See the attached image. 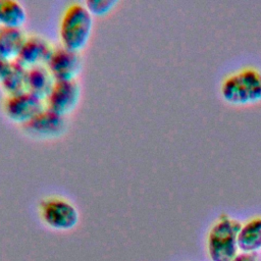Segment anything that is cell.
I'll use <instances>...</instances> for the list:
<instances>
[{
	"label": "cell",
	"instance_id": "cell-9",
	"mask_svg": "<svg viewBox=\"0 0 261 261\" xmlns=\"http://www.w3.org/2000/svg\"><path fill=\"white\" fill-rule=\"evenodd\" d=\"M53 48L54 46L43 36L27 35L16 60L27 67L46 64Z\"/></svg>",
	"mask_w": 261,
	"mask_h": 261
},
{
	"label": "cell",
	"instance_id": "cell-5",
	"mask_svg": "<svg viewBox=\"0 0 261 261\" xmlns=\"http://www.w3.org/2000/svg\"><path fill=\"white\" fill-rule=\"evenodd\" d=\"M23 130L37 139H54L60 137L67 127L65 115L49 107L43 108L30 120L21 124Z\"/></svg>",
	"mask_w": 261,
	"mask_h": 261
},
{
	"label": "cell",
	"instance_id": "cell-2",
	"mask_svg": "<svg viewBox=\"0 0 261 261\" xmlns=\"http://www.w3.org/2000/svg\"><path fill=\"white\" fill-rule=\"evenodd\" d=\"M220 93L231 104H249L261 99V71L253 66L228 74L221 83Z\"/></svg>",
	"mask_w": 261,
	"mask_h": 261
},
{
	"label": "cell",
	"instance_id": "cell-12",
	"mask_svg": "<svg viewBox=\"0 0 261 261\" xmlns=\"http://www.w3.org/2000/svg\"><path fill=\"white\" fill-rule=\"evenodd\" d=\"M239 250L255 253L261 249V217H255L242 224L238 234Z\"/></svg>",
	"mask_w": 261,
	"mask_h": 261
},
{
	"label": "cell",
	"instance_id": "cell-1",
	"mask_svg": "<svg viewBox=\"0 0 261 261\" xmlns=\"http://www.w3.org/2000/svg\"><path fill=\"white\" fill-rule=\"evenodd\" d=\"M93 24L94 15L85 3H70L63 10L59 23V36L62 45L81 51L91 37Z\"/></svg>",
	"mask_w": 261,
	"mask_h": 261
},
{
	"label": "cell",
	"instance_id": "cell-6",
	"mask_svg": "<svg viewBox=\"0 0 261 261\" xmlns=\"http://www.w3.org/2000/svg\"><path fill=\"white\" fill-rule=\"evenodd\" d=\"M45 107V100L30 91L6 95L3 101V110L6 116L21 124L30 120Z\"/></svg>",
	"mask_w": 261,
	"mask_h": 261
},
{
	"label": "cell",
	"instance_id": "cell-3",
	"mask_svg": "<svg viewBox=\"0 0 261 261\" xmlns=\"http://www.w3.org/2000/svg\"><path fill=\"white\" fill-rule=\"evenodd\" d=\"M241 222L221 215L211 226L207 238V251L211 261H231L239 253L238 234Z\"/></svg>",
	"mask_w": 261,
	"mask_h": 261
},
{
	"label": "cell",
	"instance_id": "cell-17",
	"mask_svg": "<svg viewBox=\"0 0 261 261\" xmlns=\"http://www.w3.org/2000/svg\"><path fill=\"white\" fill-rule=\"evenodd\" d=\"M9 64H10L9 61H6V60L0 58V82L4 77L6 71H7L8 67H9Z\"/></svg>",
	"mask_w": 261,
	"mask_h": 261
},
{
	"label": "cell",
	"instance_id": "cell-8",
	"mask_svg": "<svg viewBox=\"0 0 261 261\" xmlns=\"http://www.w3.org/2000/svg\"><path fill=\"white\" fill-rule=\"evenodd\" d=\"M81 97V86L76 79L55 80L54 85L45 99L46 106L66 115L77 105Z\"/></svg>",
	"mask_w": 261,
	"mask_h": 261
},
{
	"label": "cell",
	"instance_id": "cell-16",
	"mask_svg": "<svg viewBox=\"0 0 261 261\" xmlns=\"http://www.w3.org/2000/svg\"><path fill=\"white\" fill-rule=\"evenodd\" d=\"M231 261H257L255 253H240Z\"/></svg>",
	"mask_w": 261,
	"mask_h": 261
},
{
	"label": "cell",
	"instance_id": "cell-7",
	"mask_svg": "<svg viewBox=\"0 0 261 261\" xmlns=\"http://www.w3.org/2000/svg\"><path fill=\"white\" fill-rule=\"evenodd\" d=\"M83 60L80 51L69 49L62 44L54 46L46 66L55 80H73L82 69Z\"/></svg>",
	"mask_w": 261,
	"mask_h": 261
},
{
	"label": "cell",
	"instance_id": "cell-13",
	"mask_svg": "<svg viewBox=\"0 0 261 261\" xmlns=\"http://www.w3.org/2000/svg\"><path fill=\"white\" fill-rule=\"evenodd\" d=\"M27 71L28 67L19 61L13 60L10 62L4 77L0 82L7 95L27 91Z\"/></svg>",
	"mask_w": 261,
	"mask_h": 261
},
{
	"label": "cell",
	"instance_id": "cell-14",
	"mask_svg": "<svg viewBox=\"0 0 261 261\" xmlns=\"http://www.w3.org/2000/svg\"><path fill=\"white\" fill-rule=\"evenodd\" d=\"M27 15L24 6L18 0H0V25L21 28Z\"/></svg>",
	"mask_w": 261,
	"mask_h": 261
},
{
	"label": "cell",
	"instance_id": "cell-11",
	"mask_svg": "<svg viewBox=\"0 0 261 261\" xmlns=\"http://www.w3.org/2000/svg\"><path fill=\"white\" fill-rule=\"evenodd\" d=\"M55 79L46 64L28 67L27 71V91L46 99L54 85Z\"/></svg>",
	"mask_w": 261,
	"mask_h": 261
},
{
	"label": "cell",
	"instance_id": "cell-10",
	"mask_svg": "<svg viewBox=\"0 0 261 261\" xmlns=\"http://www.w3.org/2000/svg\"><path fill=\"white\" fill-rule=\"evenodd\" d=\"M25 38L21 28L0 25V58L9 62L16 60Z\"/></svg>",
	"mask_w": 261,
	"mask_h": 261
},
{
	"label": "cell",
	"instance_id": "cell-4",
	"mask_svg": "<svg viewBox=\"0 0 261 261\" xmlns=\"http://www.w3.org/2000/svg\"><path fill=\"white\" fill-rule=\"evenodd\" d=\"M39 213L43 222L56 230H69L79 222V211L67 199L49 196L41 200Z\"/></svg>",
	"mask_w": 261,
	"mask_h": 261
},
{
	"label": "cell",
	"instance_id": "cell-15",
	"mask_svg": "<svg viewBox=\"0 0 261 261\" xmlns=\"http://www.w3.org/2000/svg\"><path fill=\"white\" fill-rule=\"evenodd\" d=\"M116 3V0H87L85 2L93 15H102L109 12Z\"/></svg>",
	"mask_w": 261,
	"mask_h": 261
}]
</instances>
